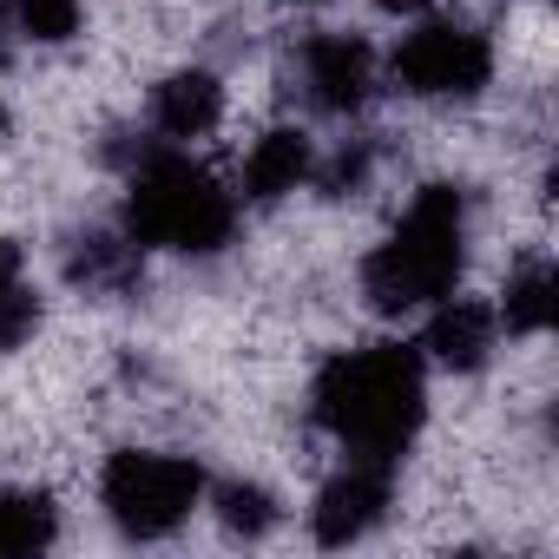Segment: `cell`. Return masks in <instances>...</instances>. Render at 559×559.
<instances>
[{
  "label": "cell",
  "instance_id": "3957f363",
  "mask_svg": "<svg viewBox=\"0 0 559 559\" xmlns=\"http://www.w3.org/2000/svg\"><path fill=\"white\" fill-rule=\"evenodd\" d=\"M126 237L139 250L217 257L237 237V191H224L178 145H132V158H126Z\"/></svg>",
  "mask_w": 559,
  "mask_h": 559
},
{
  "label": "cell",
  "instance_id": "7a4b0ae2",
  "mask_svg": "<svg viewBox=\"0 0 559 559\" xmlns=\"http://www.w3.org/2000/svg\"><path fill=\"white\" fill-rule=\"evenodd\" d=\"M467 270V191L454 178H428L402 224L356 263V290L376 317H415L441 304Z\"/></svg>",
  "mask_w": 559,
  "mask_h": 559
},
{
  "label": "cell",
  "instance_id": "e0dca14e",
  "mask_svg": "<svg viewBox=\"0 0 559 559\" xmlns=\"http://www.w3.org/2000/svg\"><path fill=\"white\" fill-rule=\"evenodd\" d=\"M8 14L21 27V40L34 47H67L86 21V0H8Z\"/></svg>",
  "mask_w": 559,
  "mask_h": 559
},
{
  "label": "cell",
  "instance_id": "ffe728a7",
  "mask_svg": "<svg viewBox=\"0 0 559 559\" xmlns=\"http://www.w3.org/2000/svg\"><path fill=\"white\" fill-rule=\"evenodd\" d=\"M297 8H323V0H297Z\"/></svg>",
  "mask_w": 559,
  "mask_h": 559
},
{
  "label": "cell",
  "instance_id": "5b68a950",
  "mask_svg": "<svg viewBox=\"0 0 559 559\" xmlns=\"http://www.w3.org/2000/svg\"><path fill=\"white\" fill-rule=\"evenodd\" d=\"M395 93L428 99V106H467L493 86V40L467 21H428L415 27L395 60H389Z\"/></svg>",
  "mask_w": 559,
  "mask_h": 559
},
{
  "label": "cell",
  "instance_id": "277c9868",
  "mask_svg": "<svg viewBox=\"0 0 559 559\" xmlns=\"http://www.w3.org/2000/svg\"><path fill=\"white\" fill-rule=\"evenodd\" d=\"M204 500V467L191 454H158V448H119L99 467V507L126 539H165L191 520Z\"/></svg>",
  "mask_w": 559,
  "mask_h": 559
},
{
  "label": "cell",
  "instance_id": "8992f818",
  "mask_svg": "<svg viewBox=\"0 0 559 559\" xmlns=\"http://www.w3.org/2000/svg\"><path fill=\"white\" fill-rule=\"evenodd\" d=\"M290 93L323 119H356L376 99V47L349 27H317L290 53Z\"/></svg>",
  "mask_w": 559,
  "mask_h": 559
},
{
  "label": "cell",
  "instance_id": "6da1fadb",
  "mask_svg": "<svg viewBox=\"0 0 559 559\" xmlns=\"http://www.w3.org/2000/svg\"><path fill=\"white\" fill-rule=\"evenodd\" d=\"M310 421L356 461H402L428 421V362L408 343L336 349L310 382Z\"/></svg>",
  "mask_w": 559,
  "mask_h": 559
},
{
  "label": "cell",
  "instance_id": "4fadbf2b",
  "mask_svg": "<svg viewBox=\"0 0 559 559\" xmlns=\"http://www.w3.org/2000/svg\"><path fill=\"white\" fill-rule=\"evenodd\" d=\"M60 539V507L34 487H8L0 493V559H21Z\"/></svg>",
  "mask_w": 559,
  "mask_h": 559
},
{
  "label": "cell",
  "instance_id": "ac0fdd59",
  "mask_svg": "<svg viewBox=\"0 0 559 559\" xmlns=\"http://www.w3.org/2000/svg\"><path fill=\"white\" fill-rule=\"evenodd\" d=\"M14 53H21V27H14V14H8V0H0V73L14 67Z\"/></svg>",
  "mask_w": 559,
  "mask_h": 559
},
{
  "label": "cell",
  "instance_id": "8fae6325",
  "mask_svg": "<svg viewBox=\"0 0 559 559\" xmlns=\"http://www.w3.org/2000/svg\"><path fill=\"white\" fill-rule=\"evenodd\" d=\"M60 270L86 297H132L139 276H145V257L126 230H73L60 243Z\"/></svg>",
  "mask_w": 559,
  "mask_h": 559
},
{
  "label": "cell",
  "instance_id": "52a82bcc",
  "mask_svg": "<svg viewBox=\"0 0 559 559\" xmlns=\"http://www.w3.org/2000/svg\"><path fill=\"white\" fill-rule=\"evenodd\" d=\"M389 507H395V461H356L349 454V467L323 480V493L310 507V533L323 546H356L389 520Z\"/></svg>",
  "mask_w": 559,
  "mask_h": 559
},
{
  "label": "cell",
  "instance_id": "ba28073f",
  "mask_svg": "<svg viewBox=\"0 0 559 559\" xmlns=\"http://www.w3.org/2000/svg\"><path fill=\"white\" fill-rule=\"evenodd\" d=\"M493 349H500V317H493V304L454 297V290H448L441 304H428L421 362H441V369H454V376H474V369L493 362Z\"/></svg>",
  "mask_w": 559,
  "mask_h": 559
},
{
  "label": "cell",
  "instance_id": "9c48e42d",
  "mask_svg": "<svg viewBox=\"0 0 559 559\" xmlns=\"http://www.w3.org/2000/svg\"><path fill=\"white\" fill-rule=\"evenodd\" d=\"M317 171V145L304 126H270L263 139H250L243 152V171H237V198L243 204H284L310 185Z\"/></svg>",
  "mask_w": 559,
  "mask_h": 559
},
{
  "label": "cell",
  "instance_id": "9a60e30c",
  "mask_svg": "<svg viewBox=\"0 0 559 559\" xmlns=\"http://www.w3.org/2000/svg\"><path fill=\"white\" fill-rule=\"evenodd\" d=\"M211 507H217V526H224L230 539H263V533L276 526V493L257 487V480H224V487L211 493Z\"/></svg>",
  "mask_w": 559,
  "mask_h": 559
},
{
  "label": "cell",
  "instance_id": "30bf717a",
  "mask_svg": "<svg viewBox=\"0 0 559 559\" xmlns=\"http://www.w3.org/2000/svg\"><path fill=\"white\" fill-rule=\"evenodd\" d=\"M152 126L165 145H191L211 139L224 126V80L211 67H178L152 86Z\"/></svg>",
  "mask_w": 559,
  "mask_h": 559
},
{
  "label": "cell",
  "instance_id": "5bb4252c",
  "mask_svg": "<svg viewBox=\"0 0 559 559\" xmlns=\"http://www.w3.org/2000/svg\"><path fill=\"white\" fill-rule=\"evenodd\" d=\"M34 330H40V290L27 284V257H21V243L0 237V356L21 349Z\"/></svg>",
  "mask_w": 559,
  "mask_h": 559
},
{
  "label": "cell",
  "instance_id": "7c38bea8",
  "mask_svg": "<svg viewBox=\"0 0 559 559\" xmlns=\"http://www.w3.org/2000/svg\"><path fill=\"white\" fill-rule=\"evenodd\" d=\"M493 317H500L507 336H526V343H539L552 330V317H559V276H552L546 257H526V263L507 270V290H500Z\"/></svg>",
  "mask_w": 559,
  "mask_h": 559
},
{
  "label": "cell",
  "instance_id": "d6986e66",
  "mask_svg": "<svg viewBox=\"0 0 559 559\" xmlns=\"http://www.w3.org/2000/svg\"><path fill=\"white\" fill-rule=\"evenodd\" d=\"M376 14H389V21H415V14H428L435 0H369Z\"/></svg>",
  "mask_w": 559,
  "mask_h": 559
},
{
  "label": "cell",
  "instance_id": "2e32d148",
  "mask_svg": "<svg viewBox=\"0 0 559 559\" xmlns=\"http://www.w3.org/2000/svg\"><path fill=\"white\" fill-rule=\"evenodd\" d=\"M376 165H382V145L376 139H343L330 158H317V185H323V198H362L369 191V178H376Z\"/></svg>",
  "mask_w": 559,
  "mask_h": 559
}]
</instances>
